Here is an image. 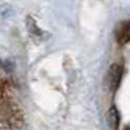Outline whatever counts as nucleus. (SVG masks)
Here are the masks:
<instances>
[{
	"mask_svg": "<svg viewBox=\"0 0 130 130\" xmlns=\"http://www.w3.org/2000/svg\"><path fill=\"white\" fill-rule=\"evenodd\" d=\"M120 79H121V66L112 64L110 67V72H108V83H110L111 91L117 89L118 83H120Z\"/></svg>",
	"mask_w": 130,
	"mask_h": 130,
	"instance_id": "obj_1",
	"label": "nucleus"
},
{
	"mask_svg": "<svg viewBox=\"0 0 130 130\" xmlns=\"http://www.w3.org/2000/svg\"><path fill=\"white\" fill-rule=\"evenodd\" d=\"M108 120H110V123H111L112 129H117L118 121H120V114H118L116 107H111V108H110V111H108Z\"/></svg>",
	"mask_w": 130,
	"mask_h": 130,
	"instance_id": "obj_2",
	"label": "nucleus"
}]
</instances>
